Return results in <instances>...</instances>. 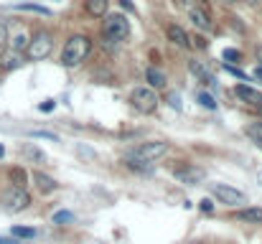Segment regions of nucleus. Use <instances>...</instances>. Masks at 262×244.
<instances>
[{"instance_id":"obj_30","label":"nucleus","mask_w":262,"mask_h":244,"mask_svg":"<svg viewBox=\"0 0 262 244\" xmlns=\"http://www.w3.org/2000/svg\"><path fill=\"white\" fill-rule=\"evenodd\" d=\"M227 72H232V74H237L242 81H247V74H242V72H239V69H234V66H227Z\"/></svg>"},{"instance_id":"obj_26","label":"nucleus","mask_w":262,"mask_h":244,"mask_svg":"<svg viewBox=\"0 0 262 244\" xmlns=\"http://www.w3.org/2000/svg\"><path fill=\"white\" fill-rule=\"evenodd\" d=\"M224 59H229V61H234V59H237V61H239V51H234V49H227V51H224Z\"/></svg>"},{"instance_id":"obj_28","label":"nucleus","mask_w":262,"mask_h":244,"mask_svg":"<svg viewBox=\"0 0 262 244\" xmlns=\"http://www.w3.org/2000/svg\"><path fill=\"white\" fill-rule=\"evenodd\" d=\"M54 107H56V102H54V99H46V102L41 104V112H51Z\"/></svg>"},{"instance_id":"obj_24","label":"nucleus","mask_w":262,"mask_h":244,"mask_svg":"<svg viewBox=\"0 0 262 244\" xmlns=\"http://www.w3.org/2000/svg\"><path fill=\"white\" fill-rule=\"evenodd\" d=\"M199 102H201L206 109H216V102H214V97H211V94H206V92H201V94H199Z\"/></svg>"},{"instance_id":"obj_15","label":"nucleus","mask_w":262,"mask_h":244,"mask_svg":"<svg viewBox=\"0 0 262 244\" xmlns=\"http://www.w3.org/2000/svg\"><path fill=\"white\" fill-rule=\"evenodd\" d=\"M23 64V54L20 51H8L5 54V69H18Z\"/></svg>"},{"instance_id":"obj_16","label":"nucleus","mask_w":262,"mask_h":244,"mask_svg":"<svg viewBox=\"0 0 262 244\" xmlns=\"http://www.w3.org/2000/svg\"><path fill=\"white\" fill-rule=\"evenodd\" d=\"M237 216H239L242 221H255V224H257V221H262V209H242Z\"/></svg>"},{"instance_id":"obj_1","label":"nucleus","mask_w":262,"mask_h":244,"mask_svg":"<svg viewBox=\"0 0 262 244\" xmlns=\"http://www.w3.org/2000/svg\"><path fill=\"white\" fill-rule=\"evenodd\" d=\"M89 49H92V43H89L87 36H72V38L67 41L64 51H61V64H64V66H77V64H82V61L87 59Z\"/></svg>"},{"instance_id":"obj_7","label":"nucleus","mask_w":262,"mask_h":244,"mask_svg":"<svg viewBox=\"0 0 262 244\" xmlns=\"http://www.w3.org/2000/svg\"><path fill=\"white\" fill-rule=\"evenodd\" d=\"M173 175L176 181H181L186 186H196V183H201L206 178V170L196 168V165H178V168H173Z\"/></svg>"},{"instance_id":"obj_5","label":"nucleus","mask_w":262,"mask_h":244,"mask_svg":"<svg viewBox=\"0 0 262 244\" xmlns=\"http://www.w3.org/2000/svg\"><path fill=\"white\" fill-rule=\"evenodd\" d=\"M26 49H28V59H33V61L46 59V56L51 54V38H49V33H38L36 38L28 41Z\"/></svg>"},{"instance_id":"obj_25","label":"nucleus","mask_w":262,"mask_h":244,"mask_svg":"<svg viewBox=\"0 0 262 244\" xmlns=\"http://www.w3.org/2000/svg\"><path fill=\"white\" fill-rule=\"evenodd\" d=\"M72 219H74L72 211H59V214H54V224H67V221H72Z\"/></svg>"},{"instance_id":"obj_18","label":"nucleus","mask_w":262,"mask_h":244,"mask_svg":"<svg viewBox=\"0 0 262 244\" xmlns=\"http://www.w3.org/2000/svg\"><path fill=\"white\" fill-rule=\"evenodd\" d=\"M10 181L15 183V188H26L28 175H26V170H23V168H13V170H10Z\"/></svg>"},{"instance_id":"obj_34","label":"nucleus","mask_w":262,"mask_h":244,"mask_svg":"<svg viewBox=\"0 0 262 244\" xmlns=\"http://www.w3.org/2000/svg\"><path fill=\"white\" fill-rule=\"evenodd\" d=\"M3 153H5V148H3V145H0V158H3Z\"/></svg>"},{"instance_id":"obj_10","label":"nucleus","mask_w":262,"mask_h":244,"mask_svg":"<svg viewBox=\"0 0 262 244\" xmlns=\"http://www.w3.org/2000/svg\"><path fill=\"white\" fill-rule=\"evenodd\" d=\"M166 36H168V41L176 43L178 49H188V46H191V38H188L186 31H183L181 26H176V23H171V26L166 28Z\"/></svg>"},{"instance_id":"obj_22","label":"nucleus","mask_w":262,"mask_h":244,"mask_svg":"<svg viewBox=\"0 0 262 244\" xmlns=\"http://www.w3.org/2000/svg\"><path fill=\"white\" fill-rule=\"evenodd\" d=\"M247 138L262 148V125H250V127H247Z\"/></svg>"},{"instance_id":"obj_14","label":"nucleus","mask_w":262,"mask_h":244,"mask_svg":"<svg viewBox=\"0 0 262 244\" xmlns=\"http://www.w3.org/2000/svg\"><path fill=\"white\" fill-rule=\"evenodd\" d=\"M145 77L150 81V86H156V89H163V86H166V74H163L161 69H153V66H150Z\"/></svg>"},{"instance_id":"obj_29","label":"nucleus","mask_w":262,"mask_h":244,"mask_svg":"<svg viewBox=\"0 0 262 244\" xmlns=\"http://www.w3.org/2000/svg\"><path fill=\"white\" fill-rule=\"evenodd\" d=\"M8 41V28H5V23H0V46Z\"/></svg>"},{"instance_id":"obj_6","label":"nucleus","mask_w":262,"mask_h":244,"mask_svg":"<svg viewBox=\"0 0 262 244\" xmlns=\"http://www.w3.org/2000/svg\"><path fill=\"white\" fill-rule=\"evenodd\" d=\"M3 204H5V211H10V214H18V211L28 209L31 198H28V193H26L23 188H13V191H8V193L3 196Z\"/></svg>"},{"instance_id":"obj_8","label":"nucleus","mask_w":262,"mask_h":244,"mask_svg":"<svg viewBox=\"0 0 262 244\" xmlns=\"http://www.w3.org/2000/svg\"><path fill=\"white\" fill-rule=\"evenodd\" d=\"M214 196H216L222 204H229V206H239V204L247 201L242 191H237V188H232V186H224V183L214 186Z\"/></svg>"},{"instance_id":"obj_32","label":"nucleus","mask_w":262,"mask_h":244,"mask_svg":"<svg viewBox=\"0 0 262 244\" xmlns=\"http://www.w3.org/2000/svg\"><path fill=\"white\" fill-rule=\"evenodd\" d=\"M201 209H204V211H211V209H214V204H211L209 198H204V201H201Z\"/></svg>"},{"instance_id":"obj_9","label":"nucleus","mask_w":262,"mask_h":244,"mask_svg":"<svg viewBox=\"0 0 262 244\" xmlns=\"http://www.w3.org/2000/svg\"><path fill=\"white\" fill-rule=\"evenodd\" d=\"M188 15H191V23H193L199 31H211V18H209V13H206L204 8L191 5V8H188Z\"/></svg>"},{"instance_id":"obj_4","label":"nucleus","mask_w":262,"mask_h":244,"mask_svg":"<svg viewBox=\"0 0 262 244\" xmlns=\"http://www.w3.org/2000/svg\"><path fill=\"white\" fill-rule=\"evenodd\" d=\"M168 153V143H161V140H156V143H143V145H138L133 153H127L130 158H138V161H148V163H156L158 158H163Z\"/></svg>"},{"instance_id":"obj_19","label":"nucleus","mask_w":262,"mask_h":244,"mask_svg":"<svg viewBox=\"0 0 262 244\" xmlns=\"http://www.w3.org/2000/svg\"><path fill=\"white\" fill-rule=\"evenodd\" d=\"M23 156H26V158H31V161H38V163L46 161V156H43V153H41L36 145H28V143L23 145Z\"/></svg>"},{"instance_id":"obj_20","label":"nucleus","mask_w":262,"mask_h":244,"mask_svg":"<svg viewBox=\"0 0 262 244\" xmlns=\"http://www.w3.org/2000/svg\"><path fill=\"white\" fill-rule=\"evenodd\" d=\"M28 36H26V31H18L15 36H13V51H23L26 46H28Z\"/></svg>"},{"instance_id":"obj_35","label":"nucleus","mask_w":262,"mask_h":244,"mask_svg":"<svg viewBox=\"0 0 262 244\" xmlns=\"http://www.w3.org/2000/svg\"><path fill=\"white\" fill-rule=\"evenodd\" d=\"M257 107H260V115H262V99H260V104H257Z\"/></svg>"},{"instance_id":"obj_23","label":"nucleus","mask_w":262,"mask_h":244,"mask_svg":"<svg viewBox=\"0 0 262 244\" xmlns=\"http://www.w3.org/2000/svg\"><path fill=\"white\" fill-rule=\"evenodd\" d=\"M15 239H31V237H36V232L33 229H28V227H13V232H10Z\"/></svg>"},{"instance_id":"obj_33","label":"nucleus","mask_w":262,"mask_h":244,"mask_svg":"<svg viewBox=\"0 0 262 244\" xmlns=\"http://www.w3.org/2000/svg\"><path fill=\"white\" fill-rule=\"evenodd\" d=\"M255 77H260V79H262V66H257V69H255Z\"/></svg>"},{"instance_id":"obj_17","label":"nucleus","mask_w":262,"mask_h":244,"mask_svg":"<svg viewBox=\"0 0 262 244\" xmlns=\"http://www.w3.org/2000/svg\"><path fill=\"white\" fill-rule=\"evenodd\" d=\"M87 10L92 15H104L107 13V0H87Z\"/></svg>"},{"instance_id":"obj_31","label":"nucleus","mask_w":262,"mask_h":244,"mask_svg":"<svg viewBox=\"0 0 262 244\" xmlns=\"http://www.w3.org/2000/svg\"><path fill=\"white\" fill-rule=\"evenodd\" d=\"M0 244H20L15 237H0Z\"/></svg>"},{"instance_id":"obj_2","label":"nucleus","mask_w":262,"mask_h":244,"mask_svg":"<svg viewBox=\"0 0 262 244\" xmlns=\"http://www.w3.org/2000/svg\"><path fill=\"white\" fill-rule=\"evenodd\" d=\"M102 33H104L107 41H122V38L130 36V23H127V18L122 13H112V15L104 18Z\"/></svg>"},{"instance_id":"obj_3","label":"nucleus","mask_w":262,"mask_h":244,"mask_svg":"<svg viewBox=\"0 0 262 244\" xmlns=\"http://www.w3.org/2000/svg\"><path fill=\"white\" fill-rule=\"evenodd\" d=\"M130 104H133L138 112L150 115V112H156L158 97H156V92H153V89H148V86H135V89H133V94H130Z\"/></svg>"},{"instance_id":"obj_37","label":"nucleus","mask_w":262,"mask_h":244,"mask_svg":"<svg viewBox=\"0 0 262 244\" xmlns=\"http://www.w3.org/2000/svg\"><path fill=\"white\" fill-rule=\"evenodd\" d=\"M247 3H255V0H247Z\"/></svg>"},{"instance_id":"obj_27","label":"nucleus","mask_w":262,"mask_h":244,"mask_svg":"<svg viewBox=\"0 0 262 244\" xmlns=\"http://www.w3.org/2000/svg\"><path fill=\"white\" fill-rule=\"evenodd\" d=\"M20 8H23V10H36V13H43V15L49 13V10H46V8H41V5H20Z\"/></svg>"},{"instance_id":"obj_36","label":"nucleus","mask_w":262,"mask_h":244,"mask_svg":"<svg viewBox=\"0 0 262 244\" xmlns=\"http://www.w3.org/2000/svg\"><path fill=\"white\" fill-rule=\"evenodd\" d=\"M224 3H234V0H224Z\"/></svg>"},{"instance_id":"obj_11","label":"nucleus","mask_w":262,"mask_h":244,"mask_svg":"<svg viewBox=\"0 0 262 244\" xmlns=\"http://www.w3.org/2000/svg\"><path fill=\"white\" fill-rule=\"evenodd\" d=\"M188 69H191V74H193L196 79L204 81L206 86H214V84H216V81H214V77H211V72H209L201 61H196V59H193V61H188Z\"/></svg>"},{"instance_id":"obj_21","label":"nucleus","mask_w":262,"mask_h":244,"mask_svg":"<svg viewBox=\"0 0 262 244\" xmlns=\"http://www.w3.org/2000/svg\"><path fill=\"white\" fill-rule=\"evenodd\" d=\"M125 161H127V165H130L133 170H143V173L150 170V163L148 161H138V158H130V156H125Z\"/></svg>"},{"instance_id":"obj_13","label":"nucleus","mask_w":262,"mask_h":244,"mask_svg":"<svg viewBox=\"0 0 262 244\" xmlns=\"http://www.w3.org/2000/svg\"><path fill=\"white\" fill-rule=\"evenodd\" d=\"M33 183H36V188L41 191V193H51L54 188H56V181L54 178H49L46 173H41V170H36L33 173Z\"/></svg>"},{"instance_id":"obj_12","label":"nucleus","mask_w":262,"mask_h":244,"mask_svg":"<svg viewBox=\"0 0 262 244\" xmlns=\"http://www.w3.org/2000/svg\"><path fill=\"white\" fill-rule=\"evenodd\" d=\"M234 92H237V97H239L242 102H247V104H260V99H262L260 92L252 89V86H247V84H239Z\"/></svg>"}]
</instances>
